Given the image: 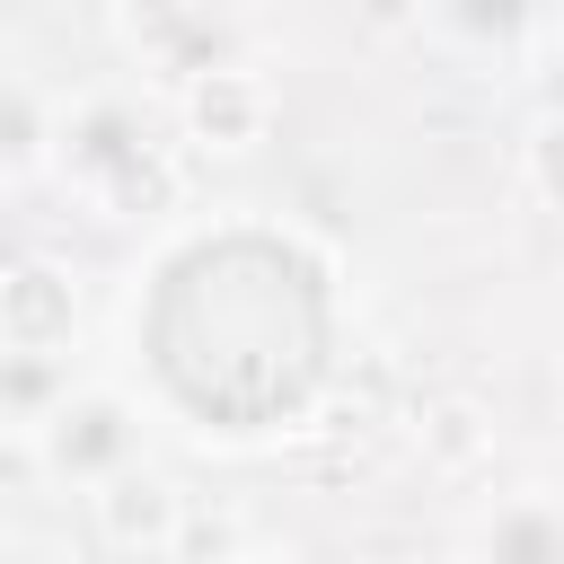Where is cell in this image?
<instances>
[{"mask_svg":"<svg viewBox=\"0 0 564 564\" xmlns=\"http://www.w3.org/2000/svg\"><path fill=\"white\" fill-rule=\"evenodd\" d=\"M538 44H546V53H538V97H546V115H564V26L546 18Z\"/></svg>","mask_w":564,"mask_h":564,"instance_id":"cell-12","label":"cell"},{"mask_svg":"<svg viewBox=\"0 0 564 564\" xmlns=\"http://www.w3.org/2000/svg\"><path fill=\"white\" fill-rule=\"evenodd\" d=\"M0 62H9V53H0Z\"/></svg>","mask_w":564,"mask_h":564,"instance_id":"cell-15","label":"cell"},{"mask_svg":"<svg viewBox=\"0 0 564 564\" xmlns=\"http://www.w3.org/2000/svg\"><path fill=\"white\" fill-rule=\"evenodd\" d=\"M229 564H291V555H229Z\"/></svg>","mask_w":564,"mask_h":564,"instance_id":"cell-14","label":"cell"},{"mask_svg":"<svg viewBox=\"0 0 564 564\" xmlns=\"http://www.w3.org/2000/svg\"><path fill=\"white\" fill-rule=\"evenodd\" d=\"M53 176L97 212V220H141L176 203V159L150 132V115L123 88H88L53 123Z\"/></svg>","mask_w":564,"mask_h":564,"instance_id":"cell-1","label":"cell"},{"mask_svg":"<svg viewBox=\"0 0 564 564\" xmlns=\"http://www.w3.org/2000/svg\"><path fill=\"white\" fill-rule=\"evenodd\" d=\"M88 529L115 555H176L185 546V485L141 458V467H123L115 485L88 494Z\"/></svg>","mask_w":564,"mask_h":564,"instance_id":"cell-5","label":"cell"},{"mask_svg":"<svg viewBox=\"0 0 564 564\" xmlns=\"http://www.w3.org/2000/svg\"><path fill=\"white\" fill-rule=\"evenodd\" d=\"M467 423H476V414H467V405H441V458H458V449H467V441H476V432H467Z\"/></svg>","mask_w":564,"mask_h":564,"instance_id":"cell-13","label":"cell"},{"mask_svg":"<svg viewBox=\"0 0 564 564\" xmlns=\"http://www.w3.org/2000/svg\"><path fill=\"white\" fill-rule=\"evenodd\" d=\"M467 564H564V494H511L476 520Z\"/></svg>","mask_w":564,"mask_h":564,"instance_id":"cell-7","label":"cell"},{"mask_svg":"<svg viewBox=\"0 0 564 564\" xmlns=\"http://www.w3.org/2000/svg\"><path fill=\"white\" fill-rule=\"evenodd\" d=\"M70 388H79V370L62 352H9L0 344V441H26L35 449V432L70 405Z\"/></svg>","mask_w":564,"mask_h":564,"instance_id":"cell-9","label":"cell"},{"mask_svg":"<svg viewBox=\"0 0 564 564\" xmlns=\"http://www.w3.org/2000/svg\"><path fill=\"white\" fill-rule=\"evenodd\" d=\"M538 26L529 9H485V0H449V9H423V35L441 53H467V62H529L538 53Z\"/></svg>","mask_w":564,"mask_h":564,"instance_id":"cell-8","label":"cell"},{"mask_svg":"<svg viewBox=\"0 0 564 564\" xmlns=\"http://www.w3.org/2000/svg\"><path fill=\"white\" fill-rule=\"evenodd\" d=\"M79 326H88V300H79V273L70 264H53V256L0 264V344L9 352H62L70 361Z\"/></svg>","mask_w":564,"mask_h":564,"instance_id":"cell-4","label":"cell"},{"mask_svg":"<svg viewBox=\"0 0 564 564\" xmlns=\"http://www.w3.org/2000/svg\"><path fill=\"white\" fill-rule=\"evenodd\" d=\"M141 441H150L141 397L115 388V379H79L70 405L35 432V467H44L53 485H70V494H97V485H115L123 467H141Z\"/></svg>","mask_w":564,"mask_h":564,"instance_id":"cell-2","label":"cell"},{"mask_svg":"<svg viewBox=\"0 0 564 564\" xmlns=\"http://www.w3.org/2000/svg\"><path fill=\"white\" fill-rule=\"evenodd\" d=\"M115 44L141 53V70H167L176 88H185L194 70L238 62V53H229V18H212V9H123V18H115Z\"/></svg>","mask_w":564,"mask_h":564,"instance_id":"cell-6","label":"cell"},{"mask_svg":"<svg viewBox=\"0 0 564 564\" xmlns=\"http://www.w3.org/2000/svg\"><path fill=\"white\" fill-rule=\"evenodd\" d=\"M273 123H282V97L256 62H220V70H194L176 88V132L203 159H247V150L273 141Z\"/></svg>","mask_w":564,"mask_h":564,"instance_id":"cell-3","label":"cell"},{"mask_svg":"<svg viewBox=\"0 0 564 564\" xmlns=\"http://www.w3.org/2000/svg\"><path fill=\"white\" fill-rule=\"evenodd\" d=\"M520 176L546 212H564V115H538L529 141H520Z\"/></svg>","mask_w":564,"mask_h":564,"instance_id":"cell-11","label":"cell"},{"mask_svg":"<svg viewBox=\"0 0 564 564\" xmlns=\"http://www.w3.org/2000/svg\"><path fill=\"white\" fill-rule=\"evenodd\" d=\"M53 123H62V106H53L18 62H0V185L53 167Z\"/></svg>","mask_w":564,"mask_h":564,"instance_id":"cell-10","label":"cell"}]
</instances>
